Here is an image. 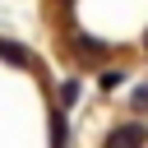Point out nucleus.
Wrapping results in <instances>:
<instances>
[{"label": "nucleus", "instance_id": "obj_7", "mask_svg": "<svg viewBox=\"0 0 148 148\" xmlns=\"http://www.w3.org/2000/svg\"><path fill=\"white\" fill-rule=\"evenodd\" d=\"M134 106H148V83H143V88L134 92Z\"/></svg>", "mask_w": 148, "mask_h": 148}, {"label": "nucleus", "instance_id": "obj_1", "mask_svg": "<svg viewBox=\"0 0 148 148\" xmlns=\"http://www.w3.org/2000/svg\"><path fill=\"white\" fill-rule=\"evenodd\" d=\"M143 143H148V130L143 125H120V130L106 134V148H143Z\"/></svg>", "mask_w": 148, "mask_h": 148}, {"label": "nucleus", "instance_id": "obj_8", "mask_svg": "<svg viewBox=\"0 0 148 148\" xmlns=\"http://www.w3.org/2000/svg\"><path fill=\"white\" fill-rule=\"evenodd\" d=\"M143 42H148V37H143Z\"/></svg>", "mask_w": 148, "mask_h": 148}, {"label": "nucleus", "instance_id": "obj_3", "mask_svg": "<svg viewBox=\"0 0 148 148\" xmlns=\"http://www.w3.org/2000/svg\"><path fill=\"white\" fill-rule=\"evenodd\" d=\"M51 143L65 148V116H60V111H56V120H51Z\"/></svg>", "mask_w": 148, "mask_h": 148}, {"label": "nucleus", "instance_id": "obj_4", "mask_svg": "<svg viewBox=\"0 0 148 148\" xmlns=\"http://www.w3.org/2000/svg\"><path fill=\"white\" fill-rule=\"evenodd\" d=\"M74 97H79V83H74V79H69V83H65V88H60V106H74Z\"/></svg>", "mask_w": 148, "mask_h": 148}, {"label": "nucleus", "instance_id": "obj_2", "mask_svg": "<svg viewBox=\"0 0 148 148\" xmlns=\"http://www.w3.org/2000/svg\"><path fill=\"white\" fill-rule=\"evenodd\" d=\"M0 56H5V60H14V65H28V60H32V56H28L23 46H14V42H0Z\"/></svg>", "mask_w": 148, "mask_h": 148}, {"label": "nucleus", "instance_id": "obj_6", "mask_svg": "<svg viewBox=\"0 0 148 148\" xmlns=\"http://www.w3.org/2000/svg\"><path fill=\"white\" fill-rule=\"evenodd\" d=\"M74 42H79V46H83L88 56H102V42H92V37H74Z\"/></svg>", "mask_w": 148, "mask_h": 148}, {"label": "nucleus", "instance_id": "obj_5", "mask_svg": "<svg viewBox=\"0 0 148 148\" xmlns=\"http://www.w3.org/2000/svg\"><path fill=\"white\" fill-rule=\"evenodd\" d=\"M120 79H125V69H102V88H116Z\"/></svg>", "mask_w": 148, "mask_h": 148}]
</instances>
